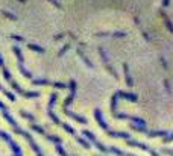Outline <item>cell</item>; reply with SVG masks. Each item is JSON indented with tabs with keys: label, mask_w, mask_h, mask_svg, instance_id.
I'll list each match as a JSON object with an SVG mask.
<instances>
[{
	"label": "cell",
	"mask_w": 173,
	"mask_h": 156,
	"mask_svg": "<svg viewBox=\"0 0 173 156\" xmlns=\"http://www.w3.org/2000/svg\"><path fill=\"white\" fill-rule=\"evenodd\" d=\"M31 129H32V130H34V132H37V133H40V135H46V133H47V132H46V130H44L43 127H41V126H38V124H37V123H32V124H31Z\"/></svg>",
	"instance_id": "cell-18"
},
{
	"label": "cell",
	"mask_w": 173,
	"mask_h": 156,
	"mask_svg": "<svg viewBox=\"0 0 173 156\" xmlns=\"http://www.w3.org/2000/svg\"><path fill=\"white\" fill-rule=\"evenodd\" d=\"M163 140H164V143H172L173 141V133H169V135H167L166 138H163Z\"/></svg>",
	"instance_id": "cell-30"
},
{
	"label": "cell",
	"mask_w": 173,
	"mask_h": 156,
	"mask_svg": "<svg viewBox=\"0 0 173 156\" xmlns=\"http://www.w3.org/2000/svg\"><path fill=\"white\" fill-rule=\"evenodd\" d=\"M163 153H166V155H169V156H173V149H163Z\"/></svg>",
	"instance_id": "cell-32"
},
{
	"label": "cell",
	"mask_w": 173,
	"mask_h": 156,
	"mask_svg": "<svg viewBox=\"0 0 173 156\" xmlns=\"http://www.w3.org/2000/svg\"><path fill=\"white\" fill-rule=\"evenodd\" d=\"M56 152L59 153V156H70V155H67V152L64 150L62 144H56Z\"/></svg>",
	"instance_id": "cell-23"
},
{
	"label": "cell",
	"mask_w": 173,
	"mask_h": 156,
	"mask_svg": "<svg viewBox=\"0 0 173 156\" xmlns=\"http://www.w3.org/2000/svg\"><path fill=\"white\" fill-rule=\"evenodd\" d=\"M2 74H3V78H5V80L8 82V83H11L14 79H12V76H11V73H9V70L6 68V67H3L2 68Z\"/></svg>",
	"instance_id": "cell-19"
},
{
	"label": "cell",
	"mask_w": 173,
	"mask_h": 156,
	"mask_svg": "<svg viewBox=\"0 0 173 156\" xmlns=\"http://www.w3.org/2000/svg\"><path fill=\"white\" fill-rule=\"evenodd\" d=\"M2 14H3L6 18H11V20H17V18H18L17 15H14V14H11V12H8V11H3Z\"/></svg>",
	"instance_id": "cell-24"
},
{
	"label": "cell",
	"mask_w": 173,
	"mask_h": 156,
	"mask_svg": "<svg viewBox=\"0 0 173 156\" xmlns=\"http://www.w3.org/2000/svg\"><path fill=\"white\" fill-rule=\"evenodd\" d=\"M116 94H117L119 97H122V99H126V100H129V102H137V100H138V96H137V94H134V93H126V91H116Z\"/></svg>",
	"instance_id": "cell-8"
},
{
	"label": "cell",
	"mask_w": 173,
	"mask_h": 156,
	"mask_svg": "<svg viewBox=\"0 0 173 156\" xmlns=\"http://www.w3.org/2000/svg\"><path fill=\"white\" fill-rule=\"evenodd\" d=\"M123 73H125V80H126V85H128L129 88H132V86H134V79H132V76H131L129 65H128L126 62L123 64Z\"/></svg>",
	"instance_id": "cell-9"
},
{
	"label": "cell",
	"mask_w": 173,
	"mask_h": 156,
	"mask_svg": "<svg viewBox=\"0 0 173 156\" xmlns=\"http://www.w3.org/2000/svg\"><path fill=\"white\" fill-rule=\"evenodd\" d=\"M99 55H100V58H102V61H103V65L106 67V70L114 76L116 79H119V74H117V71H116V68L111 65V62H109V58H108V55H106V52H105V49L103 47H99Z\"/></svg>",
	"instance_id": "cell-4"
},
{
	"label": "cell",
	"mask_w": 173,
	"mask_h": 156,
	"mask_svg": "<svg viewBox=\"0 0 173 156\" xmlns=\"http://www.w3.org/2000/svg\"><path fill=\"white\" fill-rule=\"evenodd\" d=\"M11 38L15 39V41H18V42H24V38L20 37V35H11Z\"/></svg>",
	"instance_id": "cell-29"
},
{
	"label": "cell",
	"mask_w": 173,
	"mask_h": 156,
	"mask_svg": "<svg viewBox=\"0 0 173 156\" xmlns=\"http://www.w3.org/2000/svg\"><path fill=\"white\" fill-rule=\"evenodd\" d=\"M18 70L21 71V74H23L26 79H32V73H31V71L24 67V64H18Z\"/></svg>",
	"instance_id": "cell-15"
},
{
	"label": "cell",
	"mask_w": 173,
	"mask_h": 156,
	"mask_svg": "<svg viewBox=\"0 0 173 156\" xmlns=\"http://www.w3.org/2000/svg\"><path fill=\"white\" fill-rule=\"evenodd\" d=\"M0 91H2V93H3V94H5L9 100H11V102H15V100H17V99H15V94H14V93H11V91H8V89H6L2 83H0Z\"/></svg>",
	"instance_id": "cell-14"
},
{
	"label": "cell",
	"mask_w": 173,
	"mask_h": 156,
	"mask_svg": "<svg viewBox=\"0 0 173 156\" xmlns=\"http://www.w3.org/2000/svg\"><path fill=\"white\" fill-rule=\"evenodd\" d=\"M128 34L123 32V31H116V32H109V37H114V38H125Z\"/></svg>",
	"instance_id": "cell-21"
},
{
	"label": "cell",
	"mask_w": 173,
	"mask_h": 156,
	"mask_svg": "<svg viewBox=\"0 0 173 156\" xmlns=\"http://www.w3.org/2000/svg\"><path fill=\"white\" fill-rule=\"evenodd\" d=\"M68 49H70V44H65V45H64V47L61 49V52L58 53V56H62L64 53H67V50H68Z\"/></svg>",
	"instance_id": "cell-27"
},
{
	"label": "cell",
	"mask_w": 173,
	"mask_h": 156,
	"mask_svg": "<svg viewBox=\"0 0 173 156\" xmlns=\"http://www.w3.org/2000/svg\"><path fill=\"white\" fill-rule=\"evenodd\" d=\"M0 67H2V68L5 67V61H3V56H2V55H0Z\"/></svg>",
	"instance_id": "cell-36"
},
{
	"label": "cell",
	"mask_w": 173,
	"mask_h": 156,
	"mask_svg": "<svg viewBox=\"0 0 173 156\" xmlns=\"http://www.w3.org/2000/svg\"><path fill=\"white\" fill-rule=\"evenodd\" d=\"M44 138L49 140V141H52V143H55V144H62V140H61L58 135H49V133H46Z\"/></svg>",
	"instance_id": "cell-16"
},
{
	"label": "cell",
	"mask_w": 173,
	"mask_h": 156,
	"mask_svg": "<svg viewBox=\"0 0 173 156\" xmlns=\"http://www.w3.org/2000/svg\"><path fill=\"white\" fill-rule=\"evenodd\" d=\"M94 118H96V121L99 123V126L106 132V130H109V127H108V124H106V121L103 120V115H102V111L100 109H94Z\"/></svg>",
	"instance_id": "cell-6"
},
{
	"label": "cell",
	"mask_w": 173,
	"mask_h": 156,
	"mask_svg": "<svg viewBox=\"0 0 173 156\" xmlns=\"http://www.w3.org/2000/svg\"><path fill=\"white\" fill-rule=\"evenodd\" d=\"M146 135H147L149 138H155V136L166 138V136L169 135V132H167V130H147V132H146Z\"/></svg>",
	"instance_id": "cell-10"
},
{
	"label": "cell",
	"mask_w": 173,
	"mask_h": 156,
	"mask_svg": "<svg viewBox=\"0 0 173 156\" xmlns=\"http://www.w3.org/2000/svg\"><path fill=\"white\" fill-rule=\"evenodd\" d=\"M49 2H52V3H53V5L56 6V8H59V9H62V5H61V3H59L58 0H49Z\"/></svg>",
	"instance_id": "cell-33"
},
{
	"label": "cell",
	"mask_w": 173,
	"mask_h": 156,
	"mask_svg": "<svg viewBox=\"0 0 173 156\" xmlns=\"http://www.w3.org/2000/svg\"><path fill=\"white\" fill-rule=\"evenodd\" d=\"M141 34H143V37H144V39L146 41H152V38H150V35L146 32V31H141Z\"/></svg>",
	"instance_id": "cell-31"
},
{
	"label": "cell",
	"mask_w": 173,
	"mask_h": 156,
	"mask_svg": "<svg viewBox=\"0 0 173 156\" xmlns=\"http://www.w3.org/2000/svg\"><path fill=\"white\" fill-rule=\"evenodd\" d=\"M161 3H163V6L166 8V6H169V5H170V0H163Z\"/></svg>",
	"instance_id": "cell-35"
},
{
	"label": "cell",
	"mask_w": 173,
	"mask_h": 156,
	"mask_svg": "<svg viewBox=\"0 0 173 156\" xmlns=\"http://www.w3.org/2000/svg\"><path fill=\"white\" fill-rule=\"evenodd\" d=\"M160 15L163 17V20H164V23H166V26H167V29H169L170 32H173V23H172V21H170V18H169V15H167V14H166V12H164L163 9L160 11Z\"/></svg>",
	"instance_id": "cell-11"
},
{
	"label": "cell",
	"mask_w": 173,
	"mask_h": 156,
	"mask_svg": "<svg viewBox=\"0 0 173 156\" xmlns=\"http://www.w3.org/2000/svg\"><path fill=\"white\" fill-rule=\"evenodd\" d=\"M28 47H29L32 52H37V53H44V52H46L41 45H37V44H32V42H29V44H28Z\"/></svg>",
	"instance_id": "cell-20"
},
{
	"label": "cell",
	"mask_w": 173,
	"mask_h": 156,
	"mask_svg": "<svg viewBox=\"0 0 173 156\" xmlns=\"http://www.w3.org/2000/svg\"><path fill=\"white\" fill-rule=\"evenodd\" d=\"M56 99H58V96H56V93H53L52 96H50V100H49V105H47V114H49V117L52 118V121L56 124V126H61L65 132H68L81 146H84L85 149H90L91 147V144H90V141H86L85 138H81L79 135H76V130H75V127H72L70 124H67V123H64V121H61L59 118L56 117V114H55V111H53V106H55V103H56Z\"/></svg>",
	"instance_id": "cell-1"
},
{
	"label": "cell",
	"mask_w": 173,
	"mask_h": 156,
	"mask_svg": "<svg viewBox=\"0 0 173 156\" xmlns=\"http://www.w3.org/2000/svg\"><path fill=\"white\" fill-rule=\"evenodd\" d=\"M117 102H119V96L114 93L112 97H111V114H117Z\"/></svg>",
	"instance_id": "cell-12"
},
{
	"label": "cell",
	"mask_w": 173,
	"mask_h": 156,
	"mask_svg": "<svg viewBox=\"0 0 173 156\" xmlns=\"http://www.w3.org/2000/svg\"><path fill=\"white\" fill-rule=\"evenodd\" d=\"M78 55H79V56H81V59L85 62L86 67H90V68H94V64H93V62H91V61H90V59H88V58L85 56V53L82 52V49H78Z\"/></svg>",
	"instance_id": "cell-13"
},
{
	"label": "cell",
	"mask_w": 173,
	"mask_h": 156,
	"mask_svg": "<svg viewBox=\"0 0 173 156\" xmlns=\"http://www.w3.org/2000/svg\"><path fill=\"white\" fill-rule=\"evenodd\" d=\"M53 86H55V88H59V89L68 88V85H65V83H62V82H53Z\"/></svg>",
	"instance_id": "cell-25"
},
{
	"label": "cell",
	"mask_w": 173,
	"mask_h": 156,
	"mask_svg": "<svg viewBox=\"0 0 173 156\" xmlns=\"http://www.w3.org/2000/svg\"><path fill=\"white\" fill-rule=\"evenodd\" d=\"M76 88H78V83H76V80H70L68 82V89H70V94H68V97L65 99V102H64V105H62V111H65V109H68V106L73 103V100H75V94H76Z\"/></svg>",
	"instance_id": "cell-3"
},
{
	"label": "cell",
	"mask_w": 173,
	"mask_h": 156,
	"mask_svg": "<svg viewBox=\"0 0 173 156\" xmlns=\"http://www.w3.org/2000/svg\"><path fill=\"white\" fill-rule=\"evenodd\" d=\"M160 61H161V64H163V68H164V70H169V65H167V62H166V58H164V56H161V58H160Z\"/></svg>",
	"instance_id": "cell-28"
},
{
	"label": "cell",
	"mask_w": 173,
	"mask_h": 156,
	"mask_svg": "<svg viewBox=\"0 0 173 156\" xmlns=\"http://www.w3.org/2000/svg\"><path fill=\"white\" fill-rule=\"evenodd\" d=\"M128 146H132V147H138V149H141V150H144V152H147V153H150V156H160L153 149H150L147 144H144V143H140V141H135V140H128Z\"/></svg>",
	"instance_id": "cell-5"
},
{
	"label": "cell",
	"mask_w": 173,
	"mask_h": 156,
	"mask_svg": "<svg viewBox=\"0 0 173 156\" xmlns=\"http://www.w3.org/2000/svg\"><path fill=\"white\" fill-rule=\"evenodd\" d=\"M64 35H65V34H59V35H56V37H55V39H56V41H61Z\"/></svg>",
	"instance_id": "cell-34"
},
{
	"label": "cell",
	"mask_w": 173,
	"mask_h": 156,
	"mask_svg": "<svg viewBox=\"0 0 173 156\" xmlns=\"http://www.w3.org/2000/svg\"><path fill=\"white\" fill-rule=\"evenodd\" d=\"M20 115H21L23 118H28V120H31V121H35V117H34L31 112L24 111V109H21V111H20Z\"/></svg>",
	"instance_id": "cell-22"
},
{
	"label": "cell",
	"mask_w": 173,
	"mask_h": 156,
	"mask_svg": "<svg viewBox=\"0 0 173 156\" xmlns=\"http://www.w3.org/2000/svg\"><path fill=\"white\" fill-rule=\"evenodd\" d=\"M164 86H166V91H167L169 94H172V86H170V80H169V79L164 80Z\"/></svg>",
	"instance_id": "cell-26"
},
{
	"label": "cell",
	"mask_w": 173,
	"mask_h": 156,
	"mask_svg": "<svg viewBox=\"0 0 173 156\" xmlns=\"http://www.w3.org/2000/svg\"><path fill=\"white\" fill-rule=\"evenodd\" d=\"M106 135L108 136H111V138H122V140H131V135L128 132H116V130H106Z\"/></svg>",
	"instance_id": "cell-7"
},
{
	"label": "cell",
	"mask_w": 173,
	"mask_h": 156,
	"mask_svg": "<svg viewBox=\"0 0 173 156\" xmlns=\"http://www.w3.org/2000/svg\"><path fill=\"white\" fill-rule=\"evenodd\" d=\"M0 111H2V115L5 117V120H6V121L11 124V127L14 129V132H15V133H18L20 136H23V138H24V140L29 143V146H31V149L35 152V155H37V156H43V153H41V149L38 147V144L35 143V140L32 138V135H31L29 132L23 130V129L18 126V123L15 121V118H14L12 115H11V114H9V112H8V108L5 106V103H3L2 100H0Z\"/></svg>",
	"instance_id": "cell-2"
},
{
	"label": "cell",
	"mask_w": 173,
	"mask_h": 156,
	"mask_svg": "<svg viewBox=\"0 0 173 156\" xmlns=\"http://www.w3.org/2000/svg\"><path fill=\"white\" fill-rule=\"evenodd\" d=\"M32 83L34 85H53V82H50L49 79H32Z\"/></svg>",
	"instance_id": "cell-17"
}]
</instances>
